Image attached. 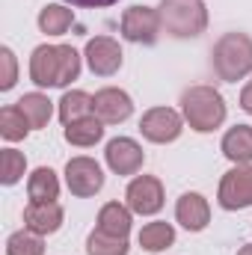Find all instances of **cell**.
<instances>
[{"label": "cell", "mask_w": 252, "mask_h": 255, "mask_svg": "<svg viewBox=\"0 0 252 255\" xmlns=\"http://www.w3.org/2000/svg\"><path fill=\"white\" fill-rule=\"evenodd\" d=\"M80 77V54L71 45H39L30 54V80L39 89H65Z\"/></svg>", "instance_id": "6da1fadb"}, {"label": "cell", "mask_w": 252, "mask_h": 255, "mask_svg": "<svg viewBox=\"0 0 252 255\" xmlns=\"http://www.w3.org/2000/svg\"><path fill=\"white\" fill-rule=\"evenodd\" d=\"M181 116L196 133H214L217 128H223L229 107H226V98L220 89L199 83V86H190L181 92Z\"/></svg>", "instance_id": "7a4b0ae2"}, {"label": "cell", "mask_w": 252, "mask_h": 255, "mask_svg": "<svg viewBox=\"0 0 252 255\" xmlns=\"http://www.w3.org/2000/svg\"><path fill=\"white\" fill-rule=\"evenodd\" d=\"M211 65L220 80L238 83L252 74V36L247 33H223L211 48Z\"/></svg>", "instance_id": "3957f363"}, {"label": "cell", "mask_w": 252, "mask_h": 255, "mask_svg": "<svg viewBox=\"0 0 252 255\" xmlns=\"http://www.w3.org/2000/svg\"><path fill=\"white\" fill-rule=\"evenodd\" d=\"M157 15L172 39H196L208 30V6L202 0H160Z\"/></svg>", "instance_id": "277c9868"}, {"label": "cell", "mask_w": 252, "mask_h": 255, "mask_svg": "<svg viewBox=\"0 0 252 255\" xmlns=\"http://www.w3.org/2000/svg\"><path fill=\"white\" fill-rule=\"evenodd\" d=\"M217 202H220L223 211H244V208H252V163L232 166V169L220 178Z\"/></svg>", "instance_id": "5b68a950"}, {"label": "cell", "mask_w": 252, "mask_h": 255, "mask_svg": "<svg viewBox=\"0 0 252 255\" xmlns=\"http://www.w3.org/2000/svg\"><path fill=\"white\" fill-rule=\"evenodd\" d=\"M184 125L187 122H184V116L178 110H172V107H151L139 119V133L148 142H154V145H166V142H175L181 136Z\"/></svg>", "instance_id": "8992f818"}, {"label": "cell", "mask_w": 252, "mask_h": 255, "mask_svg": "<svg viewBox=\"0 0 252 255\" xmlns=\"http://www.w3.org/2000/svg\"><path fill=\"white\" fill-rule=\"evenodd\" d=\"M119 27H122V36L133 45H154L160 39V33H163L160 15L151 6H127L122 12Z\"/></svg>", "instance_id": "52a82bcc"}, {"label": "cell", "mask_w": 252, "mask_h": 255, "mask_svg": "<svg viewBox=\"0 0 252 255\" xmlns=\"http://www.w3.org/2000/svg\"><path fill=\"white\" fill-rule=\"evenodd\" d=\"M65 187L71 190V196L77 199H89L95 193H101L104 187V169L98 160L92 157H71L65 163Z\"/></svg>", "instance_id": "ba28073f"}, {"label": "cell", "mask_w": 252, "mask_h": 255, "mask_svg": "<svg viewBox=\"0 0 252 255\" xmlns=\"http://www.w3.org/2000/svg\"><path fill=\"white\" fill-rule=\"evenodd\" d=\"M125 202L127 208L139 217H154L163 211V202H166V193H163V184L160 178L154 175H136L125 190Z\"/></svg>", "instance_id": "9c48e42d"}, {"label": "cell", "mask_w": 252, "mask_h": 255, "mask_svg": "<svg viewBox=\"0 0 252 255\" xmlns=\"http://www.w3.org/2000/svg\"><path fill=\"white\" fill-rule=\"evenodd\" d=\"M83 57H86L89 71L98 74V77H113V74L122 68V63H125L122 45H119L113 36H95V39H89Z\"/></svg>", "instance_id": "30bf717a"}, {"label": "cell", "mask_w": 252, "mask_h": 255, "mask_svg": "<svg viewBox=\"0 0 252 255\" xmlns=\"http://www.w3.org/2000/svg\"><path fill=\"white\" fill-rule=\"evenodd\" d=\"M104 160H107V166H110L113 175H136L142 169V163H145V151H142V145L136 139L116 136V139L107 142Z\"/></svg>", "instance_id": "8fae6325"}, {"label": "cell", "mask_w": 252, "mask_h": 255, "mask_svg": "<svg viewBox=\"0 0 252 255\" xmlns=\"http://www.w3.org/2000/svg\"><path fill=\"white\" fill-rule=\"evenodd\" d=\"M92 113L104 122V125H122L133 113V101L125 89L119 86H104L92 95Z\"/></svg>", "instance_id": "7c38bea8"}, {"label": "cell", "mask_w": 252, "mask_h": 255, "mask_svg": "<svg viewBox=\"0 0 252 255\" xmlns=\"http://www.w3.org/2000/svg\"><path fill=\"white\" fill-rule=\"evenodd\" d=\"M63 217L65 211L60 202H30L24 208V229L48 238V235L63 229Z\"/></svg>", "instance_id": "4fadbf2b"}, {"label": "cell", "mask_w": 252, "mask_h": 255, "mask_svg": "<svg viewBox=\"0 0 252 255\" xmlns=\"http://www.w3.org/2000/svg\"><path fill=\"white\" fill-rule=\"evenodd\" d=\"M175 223L187 232H205L211 223V205L202 193H184L175 202Z\"/></svg>", "instance_id": "5bb4252c"}, {"label": "cell", "mask_w": 252, "mask_h": 255, "mask_svg": "<svg viewBox=\"0 0 252 255\" xmlns=\"http://www.w3.org/2000/svg\"><path fill=\"white\" fill-rule=\"evenodd\" d=\"M223 154L241 166V163H252V125H235L226 130L223 142H220Z\"/></svg>", "instance_id": "9a60e30c"}, {"label": "cell", "mask_w": 252, "mask_h": 255, "mask_svg": "<svg viewBox=\"0 0 252 255\" xmlns=\"http://www.w3.org/2000/svg\"><path fill=\"white\" fill-rule=\"evenodd\" d=\"M130 226H133V211L122 205V202H107L101 211H98V226L101 232L107 235H116V238H127L130 235Z\"/></svg>", "instance_id": "2e32d148"}, {"label": "cell", "mask_w": 252, "mask_h": 255, "mask_svg": "<svg viewBox=\"0 0 252 255\" xmlns=\"http://www.w3.org/2000/svg\"><path fill=\"white\" fill-rule=\"evenodd\" d=\"M63 136H65V142H71V145H77V148H89V145H95V142L104 139V122L92 113V116H86V119H77V122L65 125Z\"/></svg>", "instance_id": "e0dca14e"}, {"label": "cell", "mask_w": 252, "mask_h": 255, "mask_svg": "<svg viewBox=\"0 0 252 255\" xmlns=\"http://www.w3.org/2000/svg\"><path fill=\"white\" fill-rule=\"evenodd\" d=\"M18 110L27 116V122L33 130H42V128L51 122V116H54V101L48 98V95H42V92H27V95H21L18 101Z\"/></svg>", "instance_id": "ac0fdd59"}, {"label": "cell", "mask_w": 252, "mask_h": 255, "mask_svg": "<svg viewBox=\"0 0 252 255\" xmlns=\"http://www.w3.org/2000/svg\"><path fill=\"white\" fill-rule=\"evenodd\" d=\"M27 196L30 202H57L60 199V178L51 166H39L27 178Z\"/></svg>", "instance_id": "d6986e66"}, {"label": "cell", "mask_w": 252, "mask_h": 255, "mask_svg": "<svg viewBox=\"0 0 252 255\" xmlns=\"http://www.w3.org/2000/svg\"><path fill=\"white\" fill-rule=\"evenodd\" d=\"M36 24H39V30H42L45 36H65L68 27L74 24V9L65 6V3H48V6L39 12Z\"/></svg>", "instance_id": "ffe728a7"}, {"label": "cell", "mask_w": 252, "mask_h": 255, "mask_svg": "<svg viewBox=\"0 0 252 255\" xmlns=\"http://www.w3.org/2000/svg\"><path fill=\"white\" fill-rule=\"evenodd\" d=\"M57 113H60L63 128L71 125V122H77V119L92 116V95L83 92V89H65L60 104H57Z\"/></svg>", "instance_id": "44dd1931"}, {"label": "cell", "mask_w": 252, "mask_h": 255, "mask_svg": "<svg viewBox=\"0 0 252 255\" xmlns=\"http://www.w3.org/2000/svg\"><path fill=\"white\" fill-rule=\"evenodd\" d=\"M136 241H139V247H142L145 253H163V250H169V247L175 244V229H172V223L154 220V223H145V226L139 229Z\"/></svg>", "instance_id": "7402d4cb"}, {"label": "cell", "mask_w": 252, "mask_h": 255, "mask_svg": "<svg viewBox=\"0 0 252 255\" xmlns=\"http://www.w3.org/2000/svg\"><path fill=\"white\" fill-rule=\"evenodd\" d=\"M30 130H33V128H30V122H27V116L18 110V104H9V107L0 110V136H3L6 142L27 139Z\"/></svg>", "instance_id": "603a6c76"}, {"label": "cell", "mask_w": 252, "mask_h": 255, "mask_svg": "<svg viewBox=\"0 0 252 255\" xmlns=\"http://www.w3.org/2000/svg\"><path fill=\"white\" fill-rule=\"evenodd\" d=\"M127 238H116V235H107L101 229H95L89 238H86V253L89 255H127Z\"/></svg>", "instance_id": "cb8c5ba5"}, {"label": "cell", "mask_w": 252, "mask_h": 255, "mask_svg": "<svg viewBox=\"0 0 252 255\" xmlns=\"http://www.w3.org/2000/svg\"><path fill=\"white\" fill-rule=\"evenodd\" d=\"M6 255H45V241L30 229L12 232L6 238Z\"/></svg>", "instance_id": "d4e9b609"}, {"label": "cell", "mask_w": 252, "mask_h": 255, "mask_svg": "<svg viewBox=\"0 0 252 255\" xmlns=\"http://www.w3.org/2000/svg\"><path fill=\"white\" fill-rule=\"evenodd\" d=\"M24 172H27V157H24V151H18V148H3V154H0V181H3L6 187H12V184H18V181L24 178Z\"/></svg>", "instance_id": "484cf974"}, {"label": "cell", "mask_w": 252, "mask_h": 255, "mask_svg": "<svg viewBox=\"0 0 252 255\" xmlns=\"http://www.w3.org/2000/svg\"><path fill=\"white\" fill-rule=\"evenodd\" d=\"M0 60H3V80H0V89L9 92L18 80V60L12 54V48H0Z\"/></svg>", "instance_id": "4316f807"}, {"label": "cell", "mask_w": 252, "mask_h": 255, "mask_svg": "<svg viewBox=\"0 0 252 255\" xmlns=\"http://www.w3.org/2000/svg\"><path fill=\"white\" fill-rule=\"evenodd\" d=\"M68 6H77V9H107L119 0H65Z\"/></svg>", "instance_id": "83f0119b"}, {"label": "cell", "mask_w": 252, "mask_h": 255, "mask_svg": "<svg viewBox=\"0 0 252 255\" xmlns=\"http://www.w3.org/2000/svg\"><path fill=\"white\" fill-rule=\"evenodd\" d=\"M241 110L252 116V80L244 86V89H241Z\"/></svg>", "instance_id": "f1b7e54d"}, {"label": "cell", "mask_w": 252, "mask_h": 255, "mask_svg": "<svg viewBox=\"0 0 252 255\" xmlns=\"http://www.w3.org/2000/svg\"><path fill=\"white\" fill-rule=\"evenodd\" d=\"M238 255H252V244H244V247L238 250Z\"/></svg>", "instance_id": "f546056e"}]
</instances>
